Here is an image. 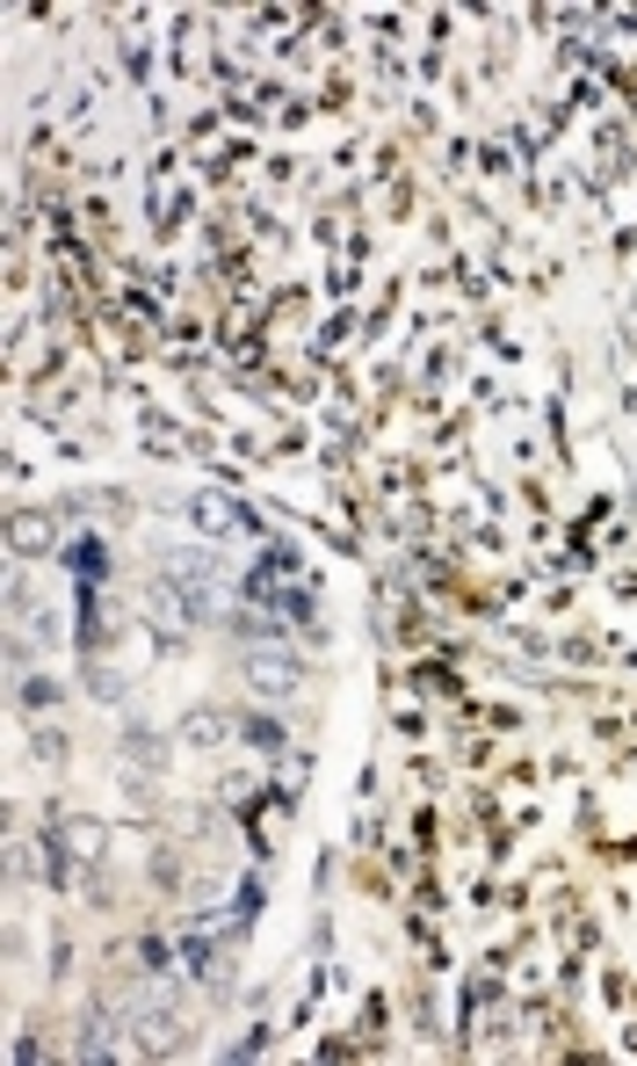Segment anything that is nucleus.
Wrapping results in <instances>:
<instances>
[{
	"mask_svg": "<svg viewBox=\"0 0 637 1066\" xmlns=\"http://www.w3.org/2000/svg\"><path fill=\"white\" fill-rule=\"evenodd\" d=\"M246 682L254 689H297V653H276V645L254 653V661H246Z\"/></svg>",
	"mask_w": 637,
	"mask_h": 1066,
	"instance_id": "1",
	"label": "nucleus"
},
{
	"mask_svg": "<svg viewBox=\"0 0 637 1066\" xmlns=\"http://www.w3.org/2000/svg\"><path fill=\"white\" fill-rule=\"evenodd\" d=\"M44 544H51L44 515H15V552H44Z\"/></svg>",
	"mask_w": 637,
	"mask_h": 1066,
	"instance_id": "2",
	"label": "nucleus"
},
{
	"mask_svg": "<svg viewBox=\"0 0 637 1066\" xmlns=\"http://www.w3.org/2000/svg\"><path fill=\"white\" fill-rule=\"evenodd\" d=\"M196 523H203V530H232V523H240V509H225V501H211V493H203V501H196Z\"/></svg>",
	"mask_w": 637,
	"mask_h": 1066,
	"instance_id": "3",
	"label": "nucleus"
}]
</instances>
